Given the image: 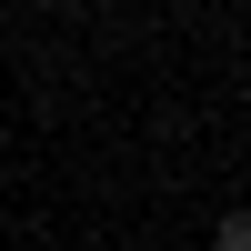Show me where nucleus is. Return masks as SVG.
Instances as JSON below:
<instances>
[{"label": "nucleus", "instance_id": "f257e3e1", "mask_svg": "<svg viewBox=\"0 0 251 251\" xmlns=\"http://www.w3.org/2000/svg\"><path fill=\"white\" fill-rule=\"evenodd\" d=\"M211 251H251V211H221V231H211Z\"/></svg>", "mask_w": 251, "mask_h": 251}]
</instances>
